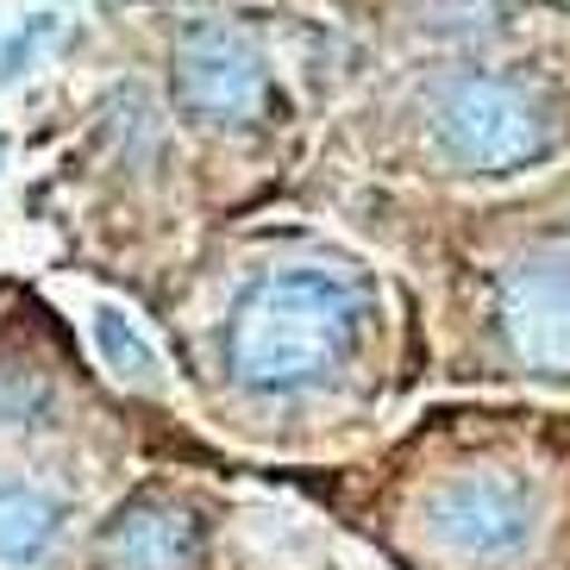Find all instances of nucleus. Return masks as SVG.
<instances>
[{
    "mask_svg": "<svg viewBox=\"0 0 570 570\" xmlns=\"http://www.w3.org/2000/svg\"><path fill=\"white\" fill-rule=\"evenodd\" d=\"M202 533L183 508L169 502H138L119 514V527L107 533V564L114 570H195Z\"/></svg>",
    "mask_w": 570,
    "mask_h": 570,
    "instance_id": "obj_6",
    "label": "nucleus"
},
{
    "mask_svg": "<svg viewBox=\"0 0 570 570\" xmlns=\"http://www.w3.org/2000/svg\"><path fill=\"white\" fill-rule=\"evenodd\" d=\"M176 95L207 126H252L264 114L269 69L245 32L219 26V19H202L176 45Z\"/></svg>",
    "mask_w": 570,
    "mask_h": 570,
    "instance_id": "obj_3",
    "label": "nucleus"
},
{
    "mask_svg": "<svg viewBox=\"0 0 570 570\" xmlns=\"http://www.w3.org/2000/svg\"><path fill=\"white\" fill-rule=\"evenodd\" d=\"M95 352H101V364L114 370L119 383H132V389L164 383V357H157V345L138 333L119 307H101V314H95Z\"/></svg>",
    "mask_w": 570,
    "mask_h": 570,
    "instance_id": "obj_8",
    "label": "nucleus"
},
{
    "mask_svg": "<svg viewBox=\"0 0 570 570\" xmlns=\"http://www.w3.org/2000/svg\"><path fill=\"white\" fill-rule=\"evenodd\" d=\"M364 295L333 269H269L264 283L238 302L226 357L245 389L288 395L320 383L338 357L352 352Z\"/></svg>",
    "mask_w": 570,
    "mask_h": 570,
    "instance_id": "obj_1",
    "label": "nucleus"
},
{
    "mask_svg": "<svg viewBox=\"0 0 570 570\" xmlns=\"http://www.w3.org/2000/svg\"><path fill=\"white\" fill-rule=\"evenodd\" d=\"M51 38H57V19L51 13H32L26 26H13V32L0 38V82L26 76V63L38 57V45H51Z\"/></svg>",
    "mask_w": 570,
    "mask_h": 570,
    "instance_id": "obj_9",
    "label": "nucleus"
},
{
    "mask_svg": "<svg viewBox=\"0 0 570 570\" xmlns=\"http://www.w3.org/2000/svg\"><path fill=\"white\" fill-rule=\"evenodd\" d=\"M57 539V502L45 489H26V483H0V564L19 570V564H38L45 546Z\"/></svg>",
    "mask_w": 570,
    "mask_h": 570,
    "instance_id": "obj_7",
    "label": "nucleus"
},
{
    "mask_svg": "<svg viewBox=\"0 0 570 570\" xmlns=\"http://www.w3.org/2000/svg\"><path fill=\"white\" fill-rule=\"evenodd\" d=\"M439 539L464 558H514L533 539V495L508 470H470L433 508Z\"/></svg>",
    "mask_w": 570,
    "mask_h": 570,
    "instance_id": "obj_5",
    "label": "nucleus"
},
{
    "mask_svg": "<svg viewBox=\"0 0 570 570\" xmlns=\"http://www.w3.org/2000/svg\"><path fill=\"white\" fill-rule=\"evenodd\" d=\"M502 338L527 370L570 376V245H546L502 276Z\"/></svg>",
    "mask_w": 570,
    "mask_h": 570,
    "instance_id": "obj_4",
    "label": "nucleus"
},
{
    "mask_svg": "<svg viewBox=\"0 0 570 570\" xmlns=\"http://www.w3.org/2000/svg\"><path fill=\"white\" fill-rule=\"evenodd\" d=\"M433 138L470 176H514L558 145L552 101L520 76H458L433 101Z\"/></svg>",
    "mask_w": 570,
    "mask_h": 570,
    "instance_id": "obj_2",
    "label": "nucleus"
}]
</instances>
